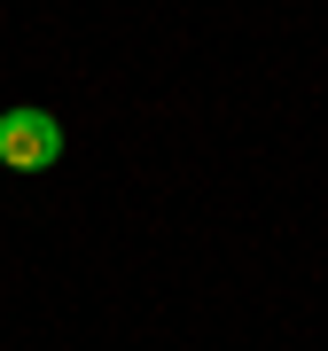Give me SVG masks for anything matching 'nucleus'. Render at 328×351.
Instances as JSON below:
<instances>
[{"instance_id":"obj_1","label":"nucleus","mask_w":328,"mask_h":351,"mask_svg":"<svg viewBox=\"0 0 328 351\" xmlns=\"http://www.w3.org/2000/svg\"><path fill=\"white\" fill-rule=\"evenodd\" d=\"M47 164H63V125L39 101L0 110V172H47Z\"/></svg>"}]
</instances>
